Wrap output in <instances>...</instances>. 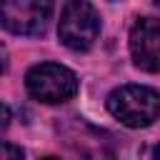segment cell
Wrapping results in <instances>:
<instances>
[{
	"label": "cell",
	"mask_w": 160,
	"mask_h": 160,
	"mask_svg": "<svg viewBox=\"0 0 160 160\" xmlns=\"http://www.w3.org/2000/svg\"><path fill=\"white\" fill-rule=\"evenodd\" d=\"M28 92L40 102H65L78 92V75L58 62H40L25 75Z\"/></svg>",
	"instance_id": "obj_2"
},
{
	"label": "cell",
	"mask_w": 160,
	"mask_h": 160,
	"mask_svg": "<svg viewBox=\"0 0 160 160\" xmlns=\"http://www.w3.org/2000/svg\"><path fill=\"white\" fill-rule=\"evenodd\" d=\"M145 160H160V142H158V145H152V148L145 152Z\"/></svg>",
	"instance_id": "obj_7"
},
{
	"label": "cell",
	"mask_w": 160,
	"mask_h": 160,
	"mask_svg": "<svg viewBox=\"0 0 160 160\" xmlns=\"http://www.w3.org/2000/svg\"><path fill=\"white\" fill-rule=\"evenodd\" d=\"M130 52L140 70H160V20L140 18L130 30Z\"/></svg>",
	"instance_id": "obj_5"
},
{
	"label": "cell",
	"mask_w": 160,
	"mask_h": 160,
	"mask_svg": "<svg viewBox=\"0 0 160 160\" xmlns=\"http://www.w3.org/2000/svg\"><path fill=\"white\" fill-rule=\"evenodd\" d=\"M50 15L52 5L45 0H10L0 5V20L15 35H40Z\"/></svg>",
	"instance_id": "obj_4"
},
{
	"label": "cell",
	"mask_w": 160,
	"mask_h": 160,
	"mask_svg": "<svg viewBox=\"0 0 160 160\" xmlns=\"http://www.w3.org/2000/svg\"><path fill=\"white\" fill-rule=\"evenodd\" d=\"M45 160H58V158H45Z\"/></svg>",
	"instance_id": "obj_8"
},
{
	"label": "cell",
	"mask_w": 160,
	"mask_h": 160,
	"mask_svg": "<svg viewBox=\"0 0 160 160\" xmlns=\"http://www.w3.org/2000/svg\"><path fill=\"white\" fill-rule=\"evenodd\" d=\"M108 110L128 128H145L160 118V92L148 85H122L110 92Z\"/></svg>",
	"instance_id": "obj_1"
},
{
	"label": "cell",
	"mask_w": 160,
	"mask_h": 160,
	"mask_svg": "<svg viewBox=\"0 0 160 160\" xmlns=\"http://www.w3.org/2000/svg\"><path fill=\"white\" fill-rule=\"evenodd\" d=\"M58 35H60V42L68 45L70 50H88L100 35V18L95 8L82 0L68 2L60 12Z\"/></svg>",
	"instance_id": "obj_3"
},
{
	"label": "cell",
	"mask_w": 160,
	"mask_h": 160,
	"mask_svg": "<svg viewBox=\"0 0 160 160\" xmlns=\"http://www.w3.org/2000/svg\"><path fill=\"white\" fill-rule=\"evenodd\" d=\"M2 160H22V150L12 142H2Z\"/></svg>",
	"instance_id": "obj_6"
}]
</instances>
